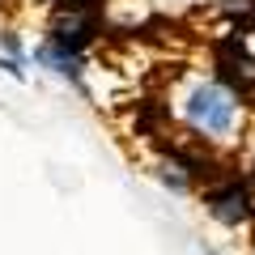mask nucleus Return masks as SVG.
<instances>
[{"label": "nucleus", "mask_w": 255, "mask_h": 255, "mask_svg": "<svg viewBox=\"0 0 255 255\" xmlns=\"http://www.w3.org/2000/svg\"><path fill=\"white\" fill-rule=\"evenodd\" d=\"M183 119L209 140H230L238 128V98L217 81H196L183 98Z\"/></svg>", "instance_id": "f257e3e1"}, {"label": "nucleus", "mask_w": 255, "mask_h": 255, "mask_svg": "<svg viewBox=\"0 0 255 255\" xmlns=\"http://www.w3.org/2000/svg\"><path fill=\"white\" fill-rule=\"evenodd\" d=\"M204 204H209V213L217 221H226V226H243V221L251 217L247 191L238 187V183H234V187H221V191H209V200H204Z\"/></svg>", "instance_id": "f03ea898"}, {"label": "nucleus", "mask_w": 255, "mask_h": 255, "mask_svg": "<svg viewBox=\"0 0 255 255\" xmlns=\"http://www.w3.org/2000/svg\"><path fill=\"white\" fill-rule=\"evenodd\" d=\"M60 4H64L68 13H85L90 4H98V0H60Z\"/></svg>", "instance_id": "7ed1b4c3"}]
</instances>
